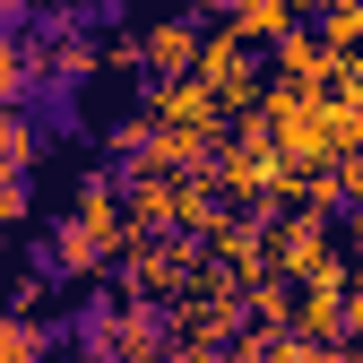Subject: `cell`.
Instances as JSON below:
<instances>
[{"instance_id":"obj_11","label":"cell","mask_w":363,"mask_h":363,"mask_svg":"<svg viewBox=\"0 0 363 363\" xmlns=\"http://www.w3.org/2000/svg\"><path fill=\"white\" fill-rule=\"evenodd\" d=\"M225 18L242 35H259V43H277L286 26H303V0H225Z\"/></svg>"},{"instance_id":"obj_16","label":"cell","mask_w":363,"mask_h":363,"mask_svg":"<svg viewBox=\"0 0 363 363\" xmlns=\"http://www.w3.org/2000/svg\"><path fill=\"white\" fill-rule=\"evenodd\" d=\"M26 9H43V0H0V26H18Z\"/></svg>"},{"instance_id":"obj_7","label":"cell","mask_w":363,"mask_h":363,"mask_svg":"<svg viewBox=\"0 0 363 363\" xmlns=\"http://www.w3.org/2000/svg\"><path fill=\"white\" fill-rule=\"evenodd\" d=\"M208 259H225V268H234V277L251 286V277H268V216L251 208H225L216 225H208Z\"/></svg>"},{"instance_id":"obj_12","label":"cell","mask_w":363,"mask_h":363,"mask_svg":"<svg viewBox=\"0 0 363 363\" xmlns=\"http://www.w3.org/2000/svg\"><path fill=\"white\" fill-rule=\"evenodd\" d=\"M26 86H35V43L18 26H0V104H18Z\"/></svg>"},{"instance_id":"obj_9","label":"cell","mask_w":363,"mask_h":363,"mask_svg":"<svg viewBox=\"0 0 363 363\" xmlns=\"http://www.w3.org/2000/svg\"><path fill=\"white\" fill-rule=\"evenodd\" d=\"M199 18H164V26H147L139 43H147V78H191L199 69Z\"/></svg>"},{"instance_id":"obj_13","label":"cell","mask_w":363,"mask_h":363,"mask_svg":"<svg viewBox=\"0 0 363 363\" xmlns=\"http://www.w3.org/2000/svg\"><path fill=\"white\" fill-rule=\"evenodd\" d=\"M43 156V139H35V121L18 113V104H0V164H9V173H26Z\"/></svg>"},{"instance_id":"obj_1","label":"cell","mask_w":363,"mask_h":363,"mask_svg":"<svg viewBox=\"0 0 363 363\" xmlns=\"http://www.w3.org/2000/svg\"><path fill=\"white\" fill-rule=\"evenodd\" d=\"M268 268L294 286H346L354 277V259L329 242V216L320 208H286L277 225H268Z\"/></svg>"},{"instance_id":"obj_17","label":"cell","mask_w":363,"mask_h":363,"mask_svg":"<svg viewBox=\"0 0 363 363\" xmlns=\"http://www.w3.org/2000/svg\"><path fill=\"white\" fill-rule=\"evenodd\" d=\"M346 286H354V311H363V251H354V277H346Z\"/></svg>"},{"instance_id":"obj_18","label":"cell","mask_w":363,"mask_h":363,"mask_svg":"<svg viewBox=\"0 0 363 363\" xmlns=\"http://www.w3.org/2000/svg\"><path fill=\"white\" fill-rule=\"evenodd\" d=\"M61 9H96V0H61Z\"/></svg>"},{"instance_id":"obj_19","label":"cell","mask_w":363,"mask_h":363,"mask_svg":"<svg viewBox=\"0 0 363 363\" xmlns=\"http://www.w3.org/2000/svg\"><path fill=\"white\" fill-rule=\"evenodd\" d=\"M86 363H96V354H86Z\"/></svg>"},{"instance_id":"obj_4","label":"cell","mask_w":363,"mask_h":363,"mask_svg":"<svg viewBox=\"0 0 363 363\" xmlns=\"http://www.w3.org/2000/svg\"><path fill=\"white\" fill-rule=\"evenodd\" d=\"M199 234H139V242H130L121 251V286L130 294H191V277H199Z\"/></svg>"},{"instance_id":"obj_14","label":"cell","mask_w":363,"mask_h":363,"mask_svg":"<svg viewBox=\"0 0 363 363\" xmlns=\"http://www.w3.org/2000/svg\"><path fill=\"white\" fill-rule=\"evenodd\" d=\"M164 363H234V346H216V337H173Z\"/></svg>"},{"instance_id":"obj_6","label":"cell","mask_w":363,"mask_h":363,"mask_svg":"<svg viewBox=\"0 0 363 363\" xmlns=\"http://www.w3.org/2000/svg\"><path fill=\"white\" fill-rule=\"evenodd\" d=\"M268 52H277V86H311V96L337 86V69H346V52H337L329 35H311V26H286Z\"/></svg>"},{"instance_id":"obj_3","label":"cell","mask_w":363,"mask_h":363,"mask_svg":"<svg viewBox=\"0 0 363 363\" xmlns=\"http://www.w3.org/2000/svg\"><path fill=\"white\" fill-rule=\"evenodd\" d=\"M199 78L225 96V113H251V104L268 96V86H259V35H242L234 18L208 26V35H199Z\"/></svg>"},{"instance_id":"obj_15","label":"cell","mask_w":363,"mask_h":363,"mask_svg":"<svg viewBox=\"0 0 363 363\" xmlns=\"http://www.w3.org/2000/svg\"><path fill=\"white\" fill-rule=\"evenodd\" d=\"M18 216H26V173L0 164V225H18Z\"/></svg>"},{"instance_id":"obj_8","label":"cell","mask_w":363,"mask_h":363,"mask_svg":"<svg viewBox=\"0 0 363 363\" xmlns=\"http://www.w3.org/2000/svg\"><path fill=\"white\" fill-rule=\"evenodd\" d=\"M104 268H113V242L69 208V216L52 225V277H104Z\"/></svg>"},{"instance_id":"obj_5","label":"cell","mask_w":363,"mask_h":363,"mask_svg":"<svg viewBox=\"0 0 363 363\" xmlns=\"http://www.w3.org/2000/svg\"><path fill=\"white\" fill-rule=\"evenodd\" d=\"M86 69H104V43L86 35L78 18H52L43 43H35V86H43V78H52V86H78Z\"/></svg>"},{"instance_id":"obj_10","label":"cell","mask_w":363,"mask_h":363,"mask_svg":"<svg viewBox=\"0 0 363 363\" xmlns=\"http://www.w3.org/2000/svg\"><path fill=\"white\" fill-rule=\"evenodd\" d=\"M0 363H52V320H35V311H0Z\"/></svg>"},{"instance_id":"obj_2","label":"cell","mask_w":363,"mask_h":363,"mask_svg":"<svg viewBox=\"0 0 363 363\" xmlns=\"http://www.w3.org/2000/svg\"><path fill=\"white\" fill-rule=\"evenodd\" d=\"M259 113H268L277 156H294V164H337V113H329V86H320V96H311V86H268Z\"/></svg>"}]
</instances>
